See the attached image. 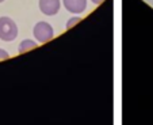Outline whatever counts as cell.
<instances>
[{
    "instance_id": "1",
    "label": "cell",
    "mask_w": 153,
    "mask_h": 125,
    "mask_svg": "<svg viewBox=\"0 0 153 125\" xmlns=\"http://www.w3.org/2000/svg\"><path fill=\"white\" fill-rule=\"evenodd\" d=\"M18 37V26L8 16L0 18V40L4 42L14 41Z\"/></svg>"
},
{
    "instance_id": "2",
    "label": "cell",
    "mask_w": 153,
    "mask_h": 125,
    "mask_svg": "<svg viewBox=\"0 0 153 125\" xmlns=\"http://www.w3.org/2000/svg\"><path fill=\"white\" fill-rule=\"evenodd\" d=\"M33 34H34L35 41L41 42V44H45L54 37V30H53L52 25L48 23V22H38L33 29Z\"/></svg>"
},
{
    "instance_id": "3",
    "label": "cell",
    "mask_w": 153,
    "mask_h": 125,
    "mask_svg": "<svg viewBox=\"0 0 153 125\" xmlns=\"http://www.w3.org/2000/svg\"><path fill=\"white\" fill-rule=\"evenodd\" d=\"M61 8V1L60 0H39V10L42 14L48 15V16H53L56 15Z\"/></svg>"
},
{
    "instance_id": "4",
    "label": "cell",
    "mask_w": 153,
    "mask_h": 125,
    "mask_svg": "<svg viewBox=\"0 0 153 125\" xmlns=\"http://www.w3.org/2000/svg\"><path fill=\"white\" fill-rule=\"evenodd\" d=\"M64 7L72 14H81L87 8V0H62Z\"/></svg>"
},
{
    "instance_id": "5",
    "label": "cell",
    "mask_w": 153,
    "mask_h": 125,
    "mask_svg": "<svg viewBox=\"0 0 153 125\" xmlns=\"http://www.w3.org/2000/svg\"><path fill=\"white\" fill-rule=\"evenodd\" d=\"M37 48V42L33 40H23L18 46V52L19 53H26L31 49H35Z\"/></svg>"
},
{
    "instance_id": "6",
    "label": "cell",
    "mask_w": 153,
    "mask_h": 125,
    "mask_svg": "<svg viewBox=\"0 0 153 125\" xmlns=\"http://www.w3.org/2000/svg\"><path fill=\"white\" fill-rule=\"evenodd\" d=\"M80 22V18L79 16H73V18H71L67 22V29H71L72 26H75L76 23H79Z\"/></svg>"
},
{
    "instance_id": "7",
    "label": "cell",
    "mask_w": 153,
    "mask_h": 125,
    "mask_svg": "<svg viewBox=\"0 0 153 125\" xmlns=\"http://www.w3.org/2000/svg\"><path fill=\"white\" fill-rule=\"evenodd\" d=\"M8 57H10V55H8V53H7L4 49H1V48H0V61L7 60V58H8Z\"/></svg>"
},
{
    "instance_id": "8",
    "label": "cell",
    "mask_w": 153,
    "mask_h": 125,
    "mask_svg": "<svg viewBox=\"0 0 153 125\" xmlns=\"http://www.w3.org/2000/svg\"><path fill=\"white\" fill-rule=\"evenodd\" d=\"M91 1H92L94 4H102L104 1V0H91Z\"/></svg>"
},
{
    "instance_id": "9",
    "label": "cell",
    "mask_w": 153,
    "mask_h": 125,
    "mask_svg": "<svg viewBox=\"0 0 153 125\" xmlns=\"http://www.w3.org/2000/svg\"><path fill=\"white\" fill-rule=\"evenodd\" d=\"M3 1H4V0H0V3H3Z\"/></svg>"
}]
</instances>
